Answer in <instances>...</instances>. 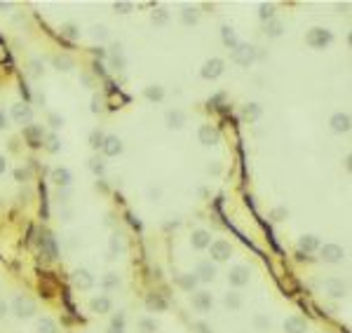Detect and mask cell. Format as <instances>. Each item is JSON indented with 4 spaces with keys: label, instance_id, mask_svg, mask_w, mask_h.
<instances>
[{
    "label": "cell",
    "instance_id": "20",
    "mask_svg": "<svg viewBox=\"0 0 352 333\" xmlns=\"http://www.w3.org/2000/svg\"><path fill=\"white\" fill-rule=\"evenodd\" d=\"M183 122H186V115H183V110L174 108V110H169V113H167V127H169V129H181Z\"/></svg>",
    "mask_w": 352,
    "mask_h": 333
},
{
    "label": "cell",
    "instance_id": "41",
    "mask_svg": "<svg viewBox=\"0 0 352 333\" xmlns=\"http://www.w3.org/2000/svg\"><path fill=\"white\" fill-rule=\"evenodd\" d=\"M113 10L120 12V14H127V12L134 10V5H132V2H125V0H120V2H115V5H113Z\"/></svg>",
    "mask_w": 352,
    "mask_h": 333
},
{
    "label": "cell",
    "instance_id": "36",
    "mask_svg": "<svg viewBox=\"0 0 352 333\" xmlns=\"http://www.w3.org/2000/svg\"><path fill=\"white\" fill-rule=\"evenodd\" d=\"M45 148H47L50 153H56V151H59V148H61V143H59V136H56V134H50V136H47V143H45Z\"/></svg>",
    "mask_w": 352,
    "mask_h": 333
},
{
    "label": "cell",
    "instance_id": "42",
    "mask_svg": "<svg viewBox=\"0 0 352 333\" xmlns=\"http://www.w3.org/2000/svg\"><path fill=\"white\" fill-rule=\"evenodd\" d=\"M89 167H92V172L94 174H104V162L94 157V160H89Z\"/></svg>",
    "mask_w": 352,
    "mask_h": 333
},
{
    "label": "cell",
    "instance_id": "27",
    "mask_svg": "<svg viewBox=\"0 0 352 333\" xmlns=\"http://www.w3.org/2000/svg\"><path fill=\"white\" fill-rule=\"evenodd\" d=\"M43 251L47 254V258H56L59 256V249H56V242H54V237L47 232L43 237Z\"/></svg>",
    "mask_w": 352,
    "mask_h": 333
},
{
    "label": "cell",
    "instance_id": "44",
    "mask_svg": "<svg viewBox=\"0 0 352 333\" xmlns=\"http://www.w3.org/2000/svg\"><path fill=\"white\" fill-rule=\"evenodd\" d=\"M54 64L59 66V68H61V66H64V71H68V66H71V59H61V56H56V59H54Z\"/></svg>",
    "mask_w": 352,
    "mask_h": 333
},
{
    "label": "cell",
    "instance_id": "40",
    "mask_svg": "<svg viewBox=\"0 0 352 333\" xmlns=\"http://www.w3.org/2000/svg\"><path fill=\"white\" fill-rule=\"evenodd\" d=\"M104 139H106V136H104L101 131H92V136H89V146H92V148H101V146H104Z\"/></svg>",
    "mask_w": 352,
    "mask_h": 333
},
{
    "label": "cell",
    "instance_id": "18",
    "mask_svg": "<svg viewBox=\"0 0 352 333\" xmlns=\"http://www.w3.org/2000/svg\"><path fill=\"white\" fill-rule=\"evenodd\" d=\"M190 244L195 249H207L209 244H212V235L207 232V230H195L190 235Z\"/></svg>",
    "mask_w": 352,
    "mask_h": 333
},
{
    "label": "cell",
    "instance_id": "46",
    "mask_svg": "<svg viewBox=\"0 0 352 333\" xmlns=\"http://www.w3.org/2000/svg\"><path fill=\"white\" fill-rule=\"evenodd\" d=\"M110 249H113V251H120V249H122V242H120V235H115L113 239H110Z\"/></svg>",
    "mask_w": 352,
    "mask_h": 333
},
{
    "label": "cell",
    "instance_id": "12",
    "mask_svg": "<svg viewBox=\"0 0 352 333\" xmlns=\"http://www.w3.org/2000/svg\"><path fill=\"white\" fill-rule=\"evenodd\" d=\"M212 305H214V298H212L209 291H197V293L192 296V307H195V310L209 312L212 310Z\"/></svg>",
    "mask_w": 352,
    "mask_h": 333
},
{
    "label": "cell",
    "instance_id": "24",
    "mask_svg": "<svg viewBox=\"0 0 352 333\" xmlns=\"http://www.w3.org/2000/svg\"><path fill=\"white\" fill-rule=\"evenodd\" d=\"M242 118H244L246 122H256V120L261 118V106H258V103H246V106L242 108Z\"/></svg>",
    "mask_w": 352,
    "mask_h": 333
},
{
    "label": "cell",
    "instance_id": "53",
    "mask_svg": "<svg viewBox=\"0 0 352 333\" xmlns=\"http://www.w3.org/2000/svg\"><path fill=\"white\" fill-rule=\"evenodd\" d=\"M110 333H122V329H113V331H110Z\"/></svg>",
    "mask_w": 352,
    "mask_h": 333
},
{
    "label": "cell",
    "instance_id": "47",
    "mask_svg": "<svg viewBox=\"0 0 352 333\" xmlns=\"http://www.w3.org/2000/svg\"><path fill=\"white\" fill-rule=\"evenodd\" d=\"M256 326H258V329H268V326H270V322H268L266 317H261V314H258V317H256Z\"/></svg>",
    "mask_w": 352,
    "mask_h": 333
},
{
    "label": "cell",
    "instance_id": "32",
    "mask_svg": "<svg viewBox=\"0 0 352 333\" xmlns=\"http://www.w3.org/2000/svg\"><path fill=\"white\" fill-rule=\"evenodd\" d=\"M225 305H228L230 310H240V307H242V296H240V293H228V296H225Z\"/></svg>",
    "mask_w": 352,
    "mask_h": 333
},
{
    "label": "cell",
    "instance_id": "17",
    "mask_svg": "<svg viewBox=\"0 0 352 333\" xmlns=\"http://www.w3.org/2000/svg\"><path fill=\"white\" fill-rule=\"evenodd\" d=\"M89 307H92V312H96V314H108L110 307H113V303H110L108 296H96V298H92Z\"/></svg>",
    "mask_w": 352,
    "mask_h": 333
},
{
    "label": "cell",
    "instance_id": "25",
    "mask_svg": "<svg viewBox=\"0 0 352 333\" xmlns=\"http://www.w3.org/2000/svg\"><path fill=\"white\" fill-rule=\"evenodd\" d=\"M181 22L186 24V26H192V24L200 22V12H197V7H183L181 10Z\"/></svg>",
    "mask_w": 352,
    "mask_h": 333
},
{
    "label": "cell",
    "instance_id": "23",
    "mask_svg": "<svg viewBox=\"0 0 352 333\" xmlns=\"http://www.w3.org/2000/svg\"><path fill=\"white\" fill-rule=\"evenodd\" d=\"M298 247L300 251H305V254H310V251H315V249H320V239L315 235H303L298 239Z\"/></svg>",
    "mask_w": 352,
    "mask_h": 333
},
{
    "label": "cell",
    "instance_id": "35",
    "mask_svg": "<svg viewBox=\"0 0 352 333\" xmlns=\"http://www.w3.org/2000/svg\"><path fill=\"white\" fill-rule=\"evenodd\" d=\"M113 66H115L117 71H122V68H125V56H122V52H120V45L113 47Z\"/></svg>",
    "mask_w": 352,
    "mask_h": 333
},
{
    "label": "cell",
    "instance_id": "15",
    "mask_svg": "<svg viewBox=\"0 0 352 333\" xmlns=\"http://www.w3.org/2000/svg\"><path fill=\"white\" fill-rule=\"evenodd\" d=\"M284 331L287 333H305L308 331V324H305V319L303 317H287L284 319Z\"/></svg>",
    "mask_w": 352,
    "mask_h": 333
},
{
    "label": "cell",
    "instance_id": "19",
    "mask_svg": "<svg viewBox=\"0 0 352 333\" xmlns=\"http://www.w3.org/2000/svg\"><path fill=\"white\" fill-rule=\"evenodd\" d=\"M195 277H197V282H212L216 277V268H214L212 263H200Z\"/></svg>",
    "mask_w": 352,
    "mask_h": 333
},
{
    "label": "cell",
    "instance_id": "30",
    "mask_svg": "<svg viewBox=\"0 0 352 333\" xmlns=\"http://www.w3.org/2000/svg\"><path fill=\"white\" fill-rule=\"evenodd\" d=\"M143 94H146V99H150V101H162V99H164V87L150 85L143 89Z\"/></svg>",
    "mask_w": 352,
    "mask_h": 333
},
{
    "label": "cell",
    "instance_id": "14",
    "mask_svg": "<svg viewBox=\"0 0 352 333\" xmlns=\"http://www.w3.org/2000/svg\"><path fill=\"white\" fill-rule=\"evenodd\" d=\"M24 136H26L31 148H40L43 146V129L35 127V125H28V127L24 129Z\"/></svg>",
    "mask_w": 352,
    "mask_h": 333
},
{
    "label": "cell",
    "instance_id": "38",
    "mask_svg": "<svg viewBox=\"0 0 352 333\" xmlns=\"http://www.w3.org/2000/svg\"><path fill=\"white\" fill-rule=\"evenodd\" d=\"M61 35H66V38H71V40H73V38L80 35V31L75 28L73 24H64V26H61Z\"/></svg>",
    "mask_w": 352,
    "mask_h": 333
},
{
    "label": "cell",
    "instance_id": "8",
    "mask_svg": "<svg viewBox=\"0 0 352 333\" xmlns=\"http://www.w3.org/2000/svg\"><path fill=\"white\" fill-rule=\"evenodd\" d=\"M197 139H200L202 146H216L221 141V134H218V129L214 127V125H202L200 131H197Z\"/></svg>",
    "mask_w": 352,
    "mask_h": 333
},
{
    "label": "cell",
    "instance_id": "51",
    "mask_svg": "<svg viewBox=\"0 0 352 333\" xmlns=\"http://www.w3.org/2000/svg\"><path fill=\"white\" fill-rule=\"evenodd\" d=\"M94 54L99 56V59H104V56H106V50H104V47H96V50H94Z\"/></svg>",
    "mask_w": 352,
    "mask_h": 333
},
{
    "label": "cell",
    "instance_id": "50",
    "mask_svg": "<svg viewBox=\"0 0 352 333\" xmlns=\"http://www.w3.org/2000/svg\"><path fill=\"white\" fill-rule=\"evenodd\" d=\"M5 169H7V160L0 155V174H5Z\"/></svg>",
    "mask_w": 352,
    "mask_h": 333
},
{
    "label": "cell",
    "instance_id": "10",
    "mask_svg": "<svg viewBox=\"0 0 352 333\" xmlns=\"http://www.w3.org/2000/svg\"><path fill=\"white\" fill-rule=\"evenodd\" d=\"M71 280H73V286L75 289H80V291H87V289H92L94 286V277L87 272V270H75L73 275H71Z\"/></svg>",
    "mask_w": 352,
    "mask_h": 333
},
{
    "label": "cell",
    "instance_id": "39",
    "mask_svg": "<svg viewBox=\"0 0 352 333\" xmlns=\"http://www.w3.org/2000/svg\"><path fill=\"white\" fill-rule=\"evenodd\" d=\"M117 284H120V280H117L115 272H108L106 277H104V289H115Z\"/></svg>",
    "mask_w": 352,
    "mask_h": 333
},
{
    "label": "cell",
    "instance_id": "2",
    "mask_svg": "<svg viewBox=\"0 0 352 333\" xmlns=\"http://www.w3.org/2000/svg\"><path fill=\"white\" fill-rule=\"evenodd\" d=\"M331 40H333V35H331V31H326V28H312V31H308V35H305V43H308L312 50H324Z\"/></svg>",
    "mask_w": 352,
    "mask_h": 333
},
{
    "label": "cell",
    "instance_id": "4",
    "mask_svg": "<svg viewBox=\"0 0 352 333\" xmlns=\"http://www.w3.org/2000/svg\"><path fill=\"white\" fill-rule=\"evenodd\" d=\"M209 254H212L214 260H228V258L233 256V247H230V242H225V239H216V242H212L209 244Z\"/></svg>",
    "mask_w": 352,
    "mask_h": 333
},
{
    "label": "cell",
    "instance_id": "26",
    "mask_svg": "<svg viewBox=\"0 0 352 333\" xmlns=\"http://www.w3.org/2000/svg\"><path fill=\"white\" fill-rule=\"evenodd\" d=\"M221 40H223V45L225 47H230V50L240 45V40H237V35H235V31L230 28V26H223V28H221Z\"/></svg>",
    "mask_w": 352,
    "mask_h": 333
},
{
    "label": "cell",
    "instance_id": "1",
    "mask_svg": "<svg viewBox=\"0 0 352 333\" xmlns=\"http://www.w3.org/2000/svg\"><path fill=\"white\" fill-rule=\"evenodd\" d=\"M230 59H233L237 66H251L256 61V47L249 43H240L237 47H233V52H230Z\"/></svg>",
    "mask_w": 352,
    "mask_h": 333
},
{
    "label": "cell",
    "instance_id": "45",
    "mask_svg": "<svg viewBox=\"0 0 352 333\" xmlns=\"http://www.w3.org/2000/svg\"><path fill=\"white\" fill-rule=\"evenodd\" d=\"M50 125H52L54 129L61 127V125H64V118H59V115H50Z\"/></svg>",
    "mask_w": 352,
    "mask_h": 333
},
{
    "label": "cell",
    "instance_id": "34",
    "mask_svg": "<svg viewBox=\"0 0 352 333\" xmlns=\"http://www.w3.org/2000/svg\"><path fill=\"white\" fill-rule=\"evenodd\" d=\"M38 333H56V326H54L52 319H47V317H45V319L38 322Z\"/></svg>",
    "mask_w": 352,
    "mask_h": 333
},
{
    "label": "cell",
    "instance_id": "5",
    "mask_svg": "<svg viewBox=\"0 0 352 333\" xmlns=\"http://www.w3.org/2000/svg\"><path fill=\"white\" fill-rule=\"evenodd\" d=\"M14 312H17V317L28 319V317L35 314V303H33L28 296H17V298H14Z\"/></svg>",
    "mask_w": 352,
    "mask_h": 333
},
{
    "label": "cell",
    "instance_id": "9",
    "mask_svg": "<svg viewBox=\"0 0 352 333\" xmlns=\"http://www.w3.org/2000/svg\"><path fill=\"white\" fill-rule=\"evenodd\" d=\"M12 120L17 122V125H28L33 120V110L28 103H14L12 106Z\"/></svg>",
    "mask_w": 352,
    "mask_h": 333
},
{
    "label": "cell",
    "instance_id": "31",
    "mask_svg": "<svg viewBox=\"0 0 352 333\" xmlns=\"http://www.w3.org/2000/svg\"><path fill=\"white\" fill-rule=\"evenodd\" d=\"M258 17H261L263 22L275 19V5H272V2H263V5L258 7Z\"/></svg>",
    "mask_w": 352,
    "mask_h": 333
},
{
    "label": "cell",
    "instance_id": "52",
    "mask_svg": "<svg viewBox=\"0 0 352 333\" xmlns=\"http://www.w3.org/2000/svg\"><path fill=\"white\" fill-rule=\"evenodd\" d=\"M92 110H94V113L99 110V97H94V99H92Z\"/></svg>",
    "mask_w": 352,
    "mask_h": 333
},
{
    "label": "cell",
    "instance_id": "21",
    "mask_svg": "<svg viewBox=\"0 0 352 333\" xmlns=\"http://www.w3.org/2000/svg\"><path fill=\"white\" fill-rule=\"evenodd\" d=\"M146 307H148V310H155V312H164L167 310V301L162 298L160 293H150L148 298H146Z\"/></svg>",
    "mask_w": 352,
    "mask_h": 333
},
{
    "label": "cell",
    "instance_id": "22",
    "mask_svg": "<svg viewBox=\"0 0 352 333\" xmlns=\"http://www.w3.org/2000/svg\"><path fill=\"white\" fill-rule=\"evenodd\" d=\"M52 181L56 183V185H71V181H73V176H71V172L68 169H64V167H56L52 172Z\"/></svg>",
    "mask_w": 352,
    "mask_h": 333
},
{
    "label": "cell",
    "instance_id": "13",
    "mask_svg": "<svg viewBox=\"0 0 352 333\" xmlns=\"http://www.w3.org/2000/svg\"><path fill=\"white\" fill-rule=\"evenodd\" d=\"M324 291L329 293L331 298H343L348 293V286L343 280H326L324 282Z\"/></svg>",
    "mask_w": 352,
    "mask_h": 333
},
{
    "label": "cell",
    "instance_id": "3",
    "mask_svg": "<svg viewBox=\"0 0 352 333\" xmlns=\"http://www.w3.org/2000/svg\"><path fill=\"white\" fill-rule=\"evenodd\" d=\"M249 280H251V272H249L246 265H235V268H230V272H228V282H230V286H237V289L246 286Z\"/></svg>",
    "mask_w": 352,
    "mask_h": 333
},
{
    "label": "cell",
    "instance_id": "43",
    "mask_svg": "<svg viewBox=\"0 0 352 333\" xmlns=\"http://www.w3.org/2000/svg\"><path fill=\"white\" fill-rule=\"evenodd\" d=\"M28 73H31L33 77H38L43 73V64H40V61H31V71H28Z\"/></svg>",
    "mask_w": 352,
    "mask_h": 333
},
{
    "label": "cell",
    "instance_id": "29",
    "mask_svg": "<svg viewBox=\"0 0 352 333\" xmlns=\"http://www.w3.org/2000/svg\"><path fill=\"white\" fill-rule=\"evenodd\" d=\"M266 33H268V38H279V35L284 33V26H282L279 19H270V22L266 24Z\"/></svg>",
    "mask_w": 352,
    "mask_h": 333
},
{
    "label": "cell",
    "instance_id": "28",
    "mask_svg": "<svg viewBox=\"0 0 352 333\" xmlns=\"http://www.w3.org/2000/svg\"><path fill=\"white\" fill-rule=\"evenodd\" d=\"M176 284H179L183 291H192L197 284H200V282H197V277H195V275H179V277H176Z\"/></svg>",
    "mask_w": 352,
    "mask_h": 333
},
{
    "label": "cell",
    "instance_id": "6",
    "mask_svg": "<svg viewBox=\"0 0 352 333\" xmlns=\"http://www.w3.org/2000/svg\"><path fill=\"white\" fill-rule=\"evenodd\" d=\"M223 61L221 59H209V61H204L202 71H200V76L204 77V80H216V77L223 76Z\"/></svg>",
    "mask_w": 352,
    "mask_h": 333
},
{
    "label": "cell",
    "instance_id": "48",
    "mask_svg": "<svg viewBox=\"0 0 352 333\" xmlns=\"http://www.w3.org/2000/svg\"><path fill=\"white\" fill-rule=\"evenodd\" d=\"M108 33H106V28L104 26H94V38H106Z\"/></svg>",
    "mask_w": 352,
    "mask_h": 333
},
{
    "label": "cell",
    "instance_id": "37",
    "mask_svg": "<svg viewBox=\"0 0 352 333\" xmlns=\"http://www.w3.org/2000/svg\"><path fill=\"white\" fill-rule=\"evenodd\" d=\"M167 19H169V14H167V10H155V12H153V24H158V26H162V24H167Z\"/></svg>",
    "mask_w": 352,
    "mask_h": 333
},
{
    "label": "cell",
    "instance_id": "11",
    "mask_svg": "<svg viewBox=\"0 0 352 333\" xmlns=\"http://www.w3.org/2000/svg\"><path fill=\"white\" fill-rule=\"evenodd\" d=\"M329 125H331V129H333L336 134H348L350 127H352V120H350L348 113H336V115L329 120Z\"/></svg>",
    "mask_w": 352,
    "mask_h": 333
},
{
    "label": "cell",
    "instance_id": "16",
    "mask_svg": "<svg viewBox=\"0 0 352 333\" xmlns=\"http://www.w3.org/2000/svg\"><path fill=\"white\" fill-rule=\"evenodd\" d=\"M101 148H104V155H108V157H115V155H120V153H122V141L117 139V136H106Z\"/></svg>",
    "mask_w": 352,
    "mask_h": 333
},
{
    "label": "cell",
    "instance_id": "33",
    "mask_svg": "<svg viewBox=\"0 0 352 333\" xmlns=\"http://www.w3.org/2000/svg\"><path fill=\"white\" fill-rule=\"evenodd\" d=\"M139 329H141V333H155V331H158V324H155V319L143 317V319L139 322Z\"/></svg>",
    "mask_w": 352,
    "mask_h": 333
},
{
    "label": "cell",
    "instance_id": "49",
    "mask_svg": "<svg viewBox=\"0 0 352 333\" xmlns=\"http://www.w3.org/2000/svg\"><path fill=\"white\" fill-rule=\"evenodd\" d=\"M5 127H7V115L0 110V129H5Z\"/></svg>",
    "mask_w": 352,
    "mask_h": 333
},
{
    "label": "cell",
    "instance_id": "7",
    "mask_svg": "<svg viewBox=\"0 0 352 333\" xmlns=\"http://www.w3.org/2000/svg\"><path fill=\"white\" fill-rule=\"evenodd\" d=\"M320 254L324 263H341L345 258V251L338 244H324V247H320Z\"/></svg>",
    "mask_w": 352,
    "mask_h": 333
}]
</instances>
